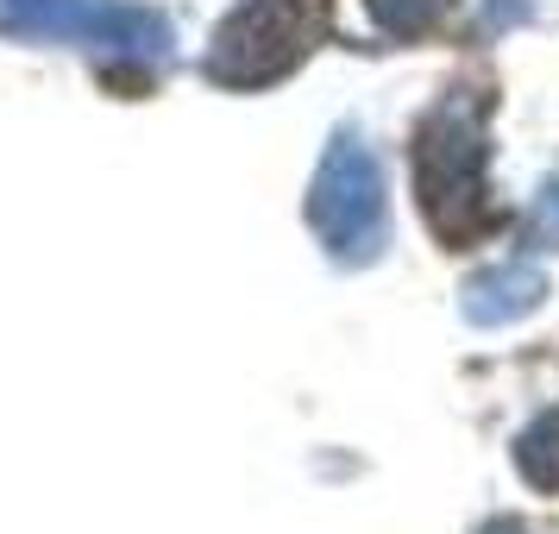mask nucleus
Masks as SVG:
<instances>
[{
	"label": "nucleus",
	"instance_id": "f257e3e1",
	"mask_svg": "<svg viewBox=\"0 0 559 534\" xmlns=\"http://www.w3.org/2000/svg\"><path fill=\"white\" fill-rule=\"evenodd\" d=\"M484 157V107L472 95H447L415 132V189L440 239H472L490 227Z\"/></svg>",
	"mask_w": 559,
	"mask_h": 534
},
{
	"label": "nucleus",
	"instance_id": "f03ea898",
	"mask_svg": "<svg viewBox=\"0 0 559 534\" xmlns=\"http://www.w3.org/2000/svg\"><path fill=\"white\" fill-rule=\"evenodd\" d=\"M308 227L340 264H371L383 246V170L358 132H340L308 182Z\"/></svg>",
	"mask_w": 559,
	"mask_h": 534
},
{
	"label": "nucleus",
	"instance_id": "7ed1b4c3",
	"mask_svg": "<svg viewBox=\"0 0 559 534\" xmlns=\"http://www.w3.org/2000/svg\"><path fill=\"white\" fill-rule=\"evenodd\" d=\"M308 38H314V7L308 0H252L214 32L207 76L227 82V88H264V82L289 76L302 63Z\"/></svg>",
	"mask_w": 559,
	"mask_h": 534
},
{
	"label": "nucleus",
	"instance_id": "20e7f679",
	"mask_svg": "<svg viewBox=\"0 0 559 534\" xmlns=\"http://www.w3.org/2000/svg\"><path fill=\"white\" fill-rule=\"evenodd\" d=\"M540 296H547V277L534 264H497V271H478V277L465 283L459 308H465L472 328H509V321L534 315Z\"/></svg>",
	"mask_w": 559,
	"mask_h": 534
},
{
	"label": "nucleus",
	"instance_id": "39448f33",
	"mask_svg": "<svg viewBox=\"0 0 559 534\" xmlns=\"http://www.w3.org/2000/svg\"><path fill=\"white\" fill-rule=\"evenodd\" d=\"M515 465H522V478H528L534 490H559V408L534 415L528 428H522Z\"/></svg>",
	"mask_w": 559,
	"mask_h": 534
},
{
	"label": "nucleus",
	"instance_id": "423d86ee",
	"mask_svg": "<svg viewBox=\"0 0 559 534\" xmlns=\"http://www.w3.org/2000/svg\"><path fill=\"white\" fill-rule=\"evenodd\" d=\"M447 13H453V0H371V20H378V32H390V38H421V32H433Z\"/></svg>",
	"mask_w": 559,
	"mask_h": 534
},
{
	"label": "nucleus",
	"instance_id": "0eeeda50",
	"mask_svg": "<svg viewBox=\"0 0 559 534\" xmlns=\"http://www.w3.org/2000/svg\"><path fill=\"white\" fill-rule=\"evenodd\" d=\"M534 221H540V239H547V246H559V182H547V189H540Z\"/></svg>",
	"mask_w": 559,
	"mask_h": 534
},
{
	"label": "nucleus",
	"instance_id": "6e6552de",
	"mask_svg": "<svg viewBox=\"0 0 559 534\" xmlns=\"http://www.w3.org/2000/svg\"><path fill=\"white\" fill-rule=\"evenodd\" d=\"M484 534H528V529H515V522H497V529H484Z\"/></svg>",
	"mask_w": 559,
	"mask_h": 534
}]
</instances>
